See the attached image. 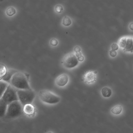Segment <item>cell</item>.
<instances>
[{"label": "cell", "mask_w": 133, "mask_h": 133, "mask_svg": "<svg viewBox=\"0 0 133 133\" xmlns=\"http://www.w3.org/2000/svg\"><path fill=\"white\" fill-rule=\"evenodd\" d=\"M118 45L125 52H133V36L122 37L119 39Z\"/></svg>", "instance_id": "obj_6"}, {"label": "cell", "mask_w": 133, "mask_h": 133, "mask_svg": "<svg viewBox=\"0 0 133 133\" xmlns=\"http://www.w3.org/2000/svg\"><path fill=\"white\" fill-rule=\"evenodd\" d=\"M129 28H130L131 30H133V23H131V24H130Z\"/></svg>", "instance_id": "obj_24"}, {"label": "cell", "mask_w": 133, "mask_h": 133, "mask_svg": "<svg viewBox=\"0 0 133 133\" xmlns=\"http://www.w3.org/2000/svg\"><path fill=\"white\" fill-rule=\"evenodd\" d=\"M16 10L13 7H10L7 9L6 14L8 16H12L16 14Z\"/></svg>", "instance_id": "obj_16"}, {"label": "cell", "mask_w": 133, "mask_h": 133, "mask_svg": "<svg viewBox=\"0 0 133 133\" xmlns=\"http://www.w3.org/2000/svg\"><path fill=\"white\" fill-rule=\"evenodd\" d=\"M111 48L112 50L116 51L119 49V46H118V45L116 43H113L111 45Z\"/></svg>", "instance_id": "obj_22"}, {"label": "cell", "mask_w": 133, "mask_h": 133, "mask_svg": "<svg viewBox=\"0 0 133 133\" xmlns=\"http://www.w3.org/2000/svg\"><path fill=\"white\" fill-rule=\"evenodd\" d=\"M39 96L41 101L48 104H56L59 102L61 100L60 97L48 90L40 91Z\"/></svg>", "instance_id": "obj_4"}, {"label": "cell", "mask_w": 133, "mask_h": 133, "mask_svg": "<svg viewBox=\"0 0 133 133\" xmlns=\"http://www.w3.org/2000/svg\"><path fill=\"white\" fill-rule=\"evenodd\" d=\"M0 98L8 105L12 102L18 100L17 91L15 90L13 85H9L6 90Z\"/></svg>", "instance_id": "obj_5"}, {"label": "cell", "mask_w": 133, "mask_h": 133, "mask_svg": "<svg viewBox=\"0 0 133 133\" xmlns=\"http://www.w3.org/2000/svg\"><path fill=\"white\" fill-rule=\"evenodd\" d=\"M17 71L15 70H8L7 72L5 75L1 79V80H3L6 82H10L12 78V77L14 75Z\"/></svg>", "instance_id": "obj_12"}, {"label": "cell", "mask_w": 133, "mask_h": 133, "mask_svg": "<svg viewBox=\"0 0 133 133\" xmlns=\"http://www.w3.org/2000/svg\"><path fill=\"white\" fill-rule=\"evenodd\" d=\"M9 85L6 82L4 81L3 80H1L0 82V86H1V95L0 98L2 97L6 90Z\"/></svg>", "instance_id": "obj_14"}, {"label": "cell", "mask_w": 133, "mask_h": 133, "mask_svg": "<svg viewBox=\"0 0 133 133\" xmlns=\"http://www.w3.org/2000/svg\"><path fill=\"white\" fill-rule=\"evenodd\" d=\"M63 24L65 26H70L71 24V21L69 17L68 16H65L63 19Z\"/></svg>", "instance_id": "obj_18"}, {"label": "cell", "mask_w": 133, "mask_h": 133, "mask_svg": "<svg viewBox=\"0 0 133 133\" xmlns=\"http://www.w3.org/2000/svg\"><path fill=\"white\" fill-rule=\"evenodd\" d=\"M8 104L5 102L0 99V117L2 118L3 117L5 116L7 110Z\"/></svg>", "instance_id": "obj_11"}, {"label": "cell", "mask_w": 133, "mask_h": 133, "mask_svg": "<svg viewBox=\"0 0 133 133\" xmlns=\"http://www.w3.org/2000/svg\"><path fill=\"white\" fill-rule=\"evenodd\" d=\"M3 1V0H1V2H2V1Z\"/></svg>", "instance_id": "obj_25"}, {"label": "cell", "mask_w": 133, "mask_h": 133, "mask_svg": "<svg viewBox=\"0 0 133 133\" xmlns=\"http://www.w3.org/2000/svg\"><path fill=\"white\" fill-rule=\"evenodd\" d=\"M102 95L105 98H109L112 95V90L108 87H104L101 90Z\"/></svg>", "instance_id": "obj_13"}, {"label": "cell", "mask_w": 133, "mask_h": 133, "mask_svg": "<svg viewBox=\"0 0 133 133\" xmlns=\"http://www.w3.org/2000/svg\"><path fill=\"white\" fill-rule=\"evenodd\" d=\"M58 41L56 39L52 38L50 42V45L53 46H56L58 44Z\"/></svg>", "instance_id": "obj_20"}, {"label": "cell", "mask_w": 133, "mask_h": 133, "mask_svg": "<svg viewBox=\"0 0 133 133\" xmlns=\"http://www.w3.org/2000/svg\"><path fill=\"white\" fill-rule=\"evenodd\" d=\"M8 70L4 64H1V70H0V74H1V79L4 76L7 72Z\"/></svg>", "instance_id": "obj_17"}, {"label": "cell", "mask_w": 133, "mask_h": 133, "mask_svg": "<svg viewBox=\"0 0 133 133\" xmlns=\"http://www.w3.org/2000/svg\"><path fill=\"white\" fill-rule=\"evenodd\" d=\"M74 51L76 53L78 52H80L81 51V48L78 46H76L75 48Z\"/></svg>", "instance_id": "obj_23"}, {"label": "cell", "mask_w": 133, "mask_h": 133, "mask_svg": "<svg viewBox=\"0 0 133 133\" xmlns=\"http://www.w3.org/2000/svg\"><path fill=\"white\" fill-rule=\"evenodd\" d=\"M23 112L28 116H32L35 112V108L31 103L25 104L23 107Z\"/></svg>", "instance_id": "obj_10"}, {"label": "cell", "mask_w": 133, "mask_h": 133, "mask_svg": "<svg viewBox=\"0 0 133 133\" xmlns=\"http://www.w3.org/2000/svg\"><path fill=\"white\" fill-rule=\"evenodd\" d=\"M23 106L19 100L8 104L5 117L6 119H13L20 116L24 112Z\"/></svg>", "instance_id": "obj_1"}, {"label": "cell", "mask_w": 133, "mask_h": 133, "mask_svg": "<svg viewBox=\"0 0 133 133\" xmlns=\"http://www.w3.org/2000/svg\"><path fill=\"white\" fill-rule=\"evenodd\" d=\"M10 83L11 85L18 89H31L25 75L21 72H16L12 77Z\"/></svg>", "instance_id": "obj_2"}, {"label": "cell", "mask_w": 133, "mask_h": 133, "mask_svg": "<svg viewBox=\"0 0 133 133\" xmlns=\"http://www.w3.org/2000/svg\"><path fill=\"white\" fill-rule=\"evenodd\" d=\"M63 63L64 66L66 68H74L78 64V60L75 54H70L65 56Z\"/></svg>", "instance_id": "obj_7"}, {"label": "cell", "mask_w": 133, "mask_h": 133, "mask_svg": "<svg viewBox=\"0 0 133 133\" xmlns=\"http://www.w3.org/2000/svg\"><path fill=\"white\" fill-rule=\"evenodd\" d=\"M55 11L58 14H60L62 13L63 10V6L61 5H57L55 6Z\"/></svg>", "instance_id": "obj_19"}, {"label": "cell", "mask_w": 133, "mask_h": 133, "mask_svg": "<svg viewBox=\"0 0 133 133\" xmlns=\"http://www.w3.org/2000/svg\"><path fill=\"white\" fill-rule=\"evenodd\" d=\"M69 81V77L66 74L61 75L57 78L56 84L57 85L61 87L66 85Z\"/></svg>", "instance_id": "obj_9"}, {"label": "cell", "mask_w": 133, "mask_h": 133, "mask_svg": "<svg viewBox=\"0 0 133 133\" xmlns=\"http://www.w3.org/2000/svg\"><path fill=\"white\" fill-rule=\"evenodd\" d=\"M122 110V107L120 105H117L112 108L111 112L113 114L118 115L121 112Z\"/></svg>", "instance_id": "obj_15"}, {"label": "cell", "mask_w": 133, "mask_h": 133, "mask_svg": "<svg viewBox=\"0 0 133 133\" xmlns=\"http://www.w3.org/2000/svg\"><path fill=\"white\" fill-rule=\"evenodd\" d=\"M18 100L23 106L32 103L35 97V92L31 89H18L17 90Z\"/></svg>", "instance_id": "obj_3"}, {"label": "cell", "mask_w": 133, "mask_h": 133, "mask_svg": "<svg viewBox=\"0 0 133 133\" xmlns=\"http://www.w3.org/2000/svg\"><path fill=\"white\" fill-rule=\"evenodd\" d=\"M109 54L110 56L112 57H114L117 56V53L116 51V50H111L110 51Z\"/></svg>", "instance_id": "obj_21"}, {"label": "cell", "mask_w": 133, "mask_h": 133, "mask_svg": "<svg viewBox=\"0 0 133 133\" xmlns=\"http://www.w3.org/2000/svg\"><path fill=\"white\" fill-rule=\"evenodd\" d=\"M97 71H89L85 74L84 80L85 83L90 84L94 83L96 81Z\"/></svg>", "instance_id": "obj_8"}]
</instances>
